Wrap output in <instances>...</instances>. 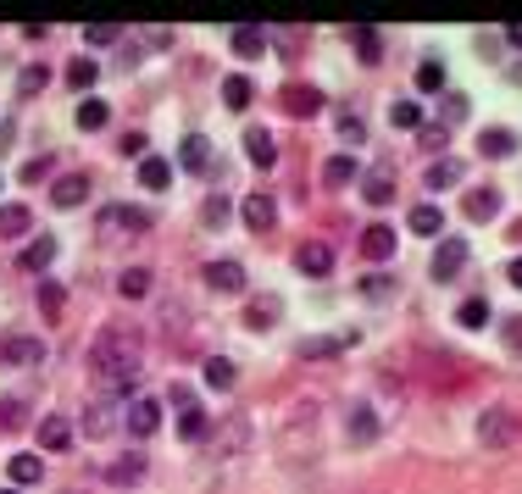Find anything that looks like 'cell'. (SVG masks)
<instances>
[{
    "label": "cell",
    "mask_w": 522,
    "mask_h": 494,
    "mask_svg": "<svg viewBox=\"0 0 522 494\" xmlns=\"http://www.w3.org/2000/svg\"><path fill=\"white\" fill-rule=\"evenodd\" d=\"M90 373H95V389L100 395H134L139 389V339L122 334V328H106V334H95L90 344Z\"/></svg>",
    "instance_id": "obj_1"
},
{
    "label": "cell",
    "mask_w": 522,
    "mask_h": 494,
    "mask_svg": "<svg viewBox=\"0 0 522 494\" xmlns=\"http://www.w3.org/2000/svg\"><path fill=\"white\" fill-rule=\"evenodd\" d=\"M517 439V411L511 405H489L484 417H478V444L484 450H506Z\"/></svg>",
    "instance_id": "obj_2"
},
{
    "label": "cell",
    "mask_w": 522,
    "mask_h": 494,
    "mask_svg": "<svg viewBox=\"0 0 522 494\" xmlns=\"http://www.w3.org/2000/svg\"><path fill=\"white\" fill-rule=\"evenodd\" d=\"M45 356H51V350H45L39 334H6V339H0V361H6V367H39Z\"/></svg>",
    "instance_id": "obj_3"
},
{
    "label": "cell",
    "mask_w": 522,
    "mask_h": 494,
    "mask_svg": "<svg viewBox=\"0 0 522 494\" xmlns=\"http://www.w3.org/2000/svg\"><path fill=\"white\" fill-rule=\"evenodd\" d=\"M245 444H250V417H245V411H228L222 428H217V439H212V450L228 461V456H245Z\"/></svg>",
    "instance_id": "obj_4"
},
{
    "label": "cell",
    "mask_w": 522,
    "mask_h": 494,
    "mask_svg": "<svg viewBox=\"0 0 522 494\" xmlns=\"http://www.w3.org/2000/svg\"><path fill=\"white\" fill-rule=\"evenodd\" d=\"M362 334L356 328H345V334H317V339H300V361H328V356H345L350 344H356Z\"/></svg>",
    "instance_id": "obj_5"
},
{
    "label": "cell",
    "mask_w": 522,
    "mask_h": 494,
    "mask_svg": "<svg viewBox=\"0 0 522 494\" xmlns=\"http://www.w3.org/2000/svg\"><path fill=\"white\" fill-rule=\"evenodd\" d=\"M122 422H129V434H134V439H151L156 428H161V405H156V400H144V395H134L129 411H122Z\"/></svg>",
    "instance_id": "obj_6"
},
{
    "label": "cell",
    "mask_w": 522,
    "mask_h": 494,
    "mask_svg": "<svg viewBox=\"0 0 522 494\" xmlns=\"http://www.w3.org/2000/svg\"><path fill=\"white\" fill-rule=\"evenodd\" d=\"M467 239H445L440 244V251H433V278H440V283H450L456 273H462V266H467Z\"/></svg>",
    "instance_id": "obj_7"
},
{
    "label": "cell",
    "mask_w": 522,
    "mask_h": 494,
    "mask_svg": "<svg viewBox=\"0 0 522 494\" xmlns=\"http://www.w3.org/2000/svg\"><path fill=\"white\" fill-rule=\"evenodd\" d=\"M239 217H245V228H250V234H267V228L278 222V205H273V195H245Z\"/></svg>",
    "instance_id": "obj_8"
},
{
    "label": "cell",
    "mask_w": 522,
    "mask_h": 494,
    "mask_svg": "<svg viewBox=\"0 0 522 494\" xmlns=\"http://www.w3.org/2000/svg\"><path fill=\"white\" fill-rule=\"evenodd\" d=\"M95 228H100V234H112V228H139V234H144V228H151V217H144L139 205H106V212L95 217Z\"/></svg>",
    "instance_id": "obj_9"
},
{
    "label": "cell",
    "mask_w": 522,
    "mask_h": 494,
    "mask_svg": "<svg viewBox=\"0 0 522 494\" xmlns=\"http://www.w3.org/2000/svg\"><path fill=\"white\" fill-rule=\"evenodd\" d=\"M117 428V405H106V400H95L90 411H83V422H78V434L83 439H106Z\"/></svg>",
    "instance_id": "obj_10"
},
{
    "label": "cell",
    "mask_w": 522,
    "mask_h": 494,
    "mask_svg": "<svg viewBox=\"0 0 522 494\" xmlns=\"http://www.w3.org/2000/svg\"><path fill=\"white\" fill-rule=\"evenodd\" d=\"M206 283H212L217 295H239L245 289V266L239 261H212L206 266Z\"/></svg>",
    "instance_id": "obj_11"
},
{
    "label": "cell",
    "mask_w": 522,
    "mask_h": 494,
    "mask_svg": "<svg viewBox=\"0 0 522 494\" xmlns=\"http://www.w3.org/2000/svg\"><path fill=\"white\" fill-rule=\"evenodd\" d=\"M278 317H284V300H278V295H261V300L245 305V328H256V334H267Z\"/></svg>",
    "instance_id": "obj_12"
},
{
    "label": "cell",
    "mask_w": 522,
    "mask_h": 494,
    "mask_svg": "<svg viewBox=\"0 0 522 494\" xmlns=\"http://www.w3.org/2000/svg\"><path fill=\"white\" fill-rule=\"evenodd\" d=\"M295 266H300L306 278H328V273H333V251H328V244H317V239H311V244H300Z\"/></svg>",
    "instance_id": "obj_13"
},
{
    "label": "cell",
    "mask_w": 522,
    "mask_h": 494,
    "mask_svg": "<svg viewBox=\"0 0 522 494\" xmlns=\"http://www.w3.org/2000/svg\"><path fill=\"white\" fill-rule=\"evenodd\" d=\"M245 156H250V167H273V161H278V145H273V134H267V128H250L245 134Z\"/></svg>",
    "instance_id": "obj_14"
},
{
    "label": "cell",
    "mask_w": 522,
    "mask_h": 494,
    "mask_svg": "<svg viewBox=\"0 0 522 494\" xmlns=\"http://www.w3.org/2000/svg\"><path fill=\"white\" fill-rule=\"evenodd\" d=\"M362 256H367V261H389V256H394V228H384V222L362 228Z\"/></svg>",
    "instance_id": "obj_15"
},
{
    "label": "cell",
    "mask_w": 522,
    "mask_h": 494,
    "mask_svg": "<svg viewBox=\"0 0 522 494\" xmlns=\"http://www.w3.org/2000/svg\"><path fill=\"white\" fill-rule=\"evenodd\" d=\"M284 112H289V117H317V112H323V95L306 89V84H289V89H284Z\"/></svg>",
    "instance_id": "obj_16"
},
{
    "label": "cell",
    "mask_w": 522,
    "mask_h": 494,
    "mask_svg": "<svg viewBox=\"0 0 522 494\" xmlns=\"http://www.w3.org/2000/svg\"><path fill=\"white\" fill-rule=\"evenodd\" d=\"M83 195H90V178H83V173L56 178V189H51V200L61 205V212H73V205H83Z\"/></svg>",
    "instance_id": "obj_17"
},
{
    "label": "cell",
    "mask_w": 522,
    "mask_h": 494,
    "mask_svg": "<svg viewBox=\"0 0 522 494\" xmlns=\"http://www.w3.org/2000/svg\"><path fill=\"white\" fill-rule=\"evenodd\" d=\"M345 428H350V439H356V444H372V439H378V411H372V405H356Z\"/></svg>",
    "instance_id": "obj_18"
},
{
    "label": "cell",
    "mask_w": 522,
    "mask_h": 494,
    "mask_svg": "<svg viewBox=\"0 0 522 494\" xmlns=\"http://www.w3.org/2000/svg\"><path fill=\"white\" fill-rule=\"evenodd\" d=\"M117 295L122 300H144V295H151V266H129V273H117Z\"/></svg>",
    "instance_id": "obj_19"
},
{
    "label": "cell",
    "mask_w": 522,
    "mask_h": 494,
    "mask_svg": "<svg viewBox=\"0 0 522 494\" xmlns=\"http://www.w3.org/2000/svg\"><path fill=\"white\" fill-rule=\"evenodd\" d=\"M406 228L411 234H445V212H440V205H411Z\"/></svg>",
    "instance_id": "obj_20"
},
{
    "label": "cell",
    "mask_w": 522,
    "mask_h": 494,
    "mask_svg": "<svg viewBox=\"0 0 522 494\" xmlns=\"http://www.w3.org/2000/svg\"><path fill=\"white\" fill-rule=\"evenodd\" d=\"M34 228V212L28 205H0V239H17Z\"/></svg>",
    "instance_id": "obj_21"
},
{
    "label": "cell",
    "mask_w": 522,
    "mask_h": 494,
    "mask_svg": "<svg viewBox=\"0 0 522 494\" xmlns=\"http://www.w3.org/2000/svg\"><path fill=\"white\" fill-rule=\"evenodd\" d=\"M39 444H45V450H67L73 444V422L67 417H45V422H39Z\"/></svg>",
    "instance_id": "obj_22"
},
{
    "label": "cell",
    "mask_w": 522,
    "mask_h": 494,
    "mask_svg": "<svg viewBox=\"0 0 522 494\" xmlns=\"http://www.w3.org/2000/svg\"><path fill=\"white\" fill-rule=\"evenodd\" d=\"M139 183H144V189H167V183H173V161L144 156V161H139Z\"/></svg>",
    "instance_id": "obj_23"
},
{
    "label": "cell",
    "mask_w": 522,
    "mask_h": 494,
    "mask_svg": "<svg viewBox=\"0 0 522 494\" xmlns=\"http://www.w3.org/2000/svg\"><path fill=\"white\" fill-rule=\"evenodd\" d=\"M139 478H144V456H139V450L106 467V483H117V489H122V483H139Z\"/></svg>",
    "instance_id": "obj_24"
},
{
    "label": "cell",
    "mask_w": 522,
    "mask_h": 494,
    "mask_svg": "<svg viewBox=\"0 0 522 494\" xmlns=\"http://www.w3.org/2000/svg\"><path fill=\"white\" fill-rule=\"evenodd\" d=\"M183 167H190V173H206V167H212V139H200V134L183 139Z\"/></svg>",
    "instance_id": "obj_25"
},
{
    "label": "cell",
    "mask_w": 522,
    "mask_h": 494,
    "mask_svg": "<svg viewBox=\"0 0 522 494\" xmlns=\"http://www.w3.org/2000/svg\"><path fill=\"white\" fill-rule=\"evenodd\" d=\"M45 84H51V67H45V61H28V67L17 73V95H23V100H28V95H39Z\"/></svg>",
    "instance_id": "obj_26"
},
{
    "label": "cell",
    "mask_w": 522,
    "mask_h": 494,
    "mask_svg": "<svg viewBox=\"0 0 522 494\" xmlns=\"http://www.w3.org/2000/svg\"><path fill=\"white\" fill-rule=\"evenodd\" d=\"M356 156H333L328 167H323V183H333V189H345V183H356Z\"/></svg>",
    "instance_id": "obj_27"
},
{
    "label": "cell",
    "mask_w": 522,
    "mask_h": 494,
    "mask_svg": "<svg viewBox=\"0 0 522 494\" xmlns=\"http://www.w3.org/2000/svg\"><path fill=\"white\" fill-rule=\"evenodd\" d=\"M462 161H456V156H445V161H433V167H428V189H450V183H462Z\"/></svg>",
    "instance_id": "obj_28"
},
{
    "label": "cell",
    "mask_w": 522,
    "mask_h": 494,
    "mask_svg": "<svg viewBox=\"0 0 522 494\" xmlns=\"http://www.w3.org/2000/svg\"><path fill=\"white\" fill-rule=\"evenodd\" d=\"M250 95H256V89H250V78H239V73H234V78H222V106H228V112H245V106H250Z\"/></svg>",
    "instance_id": "obj_29"
},
{
    "label": "cell",
    "mask_w": 522,
    "mask_h": 494,
    "mask_svg": "<svg viewBox=\"0 0 522 494\" xmlns=\"http://www.w3.org/2000/svg\"><path fill=\"white\" fill-rule=\"evenodd\" d=\"M112 112H106V100H78V128L83 134H95V128H106Z\"/></svg>",
    "instance_id": "obj_30"
},
{
    "label": "cell",
    "mask_w": 522,
    "mask_h": 494,
    "mask_svg": "<svg viewBox=\"0 0 522 494\" xmlns=\"http://www.w3.org/2000/svg\"><path fill=\"white\" fill-rule=\"evenodd\" d=\"M350 45L362 50V61H378V56H384V34L362 23V28H350Z\"/></svg>",
    "instance_id": "obj_31"
},
{
    "label": "cell",
    "mask_w": 522,
    "mask_h": 494,
    "mask_svg": "<svg viewBox=\"0 0 522 494\" xmlns=\"http://www.w3.org/2000/svg\"><path fill=\"white\" fill-rule=\"evenodd\" d=\"M51 261H56V239H51V234H45V239H34L28 251H23V266H28V273H45Z\"/></svg>",
    "instance_id": "obj_32"
},
{
    "label": "cell",
    "mask_w": 522,
    "mask_h": 494,
    "mask_svg": "<svg viewBox=\"0 0 522 494\" xmlns=\"http://www.w3.org/2000/svg\"><path fill=\"white\" fill-rule=\"evenodd\" d=\"M372 205H389L394 200V178H389V167H378V173H367V189H362Z\"/></svg>",
    "instance_id": "obj_33"
},
{
    "label": "cell",
    "mask_w": 522,
    "mask_h": 494,
    "mask_svg": "<svg viewBox=\"0 0 522 494\" xmlns=\"http://www.w3.org/2000/svg\"><path fill=\"white\" fill-rule=\"evenodd\" d=\"M206 383H212V389H234V383H239L234 361H228V356H212V361H206Z\"/></svg>",
    "instance_id": "obj_34"
},
{
    "label": "cell",
    "mask_w": 522,
    "mask_h": 494,
    "mask_svg": "<svg viewBox=\"0 0 522 494\" xmlns=\"http://www.w3.org/2000/svg\"><path fill=\"white\" fill-rule=\"evenodd\" d=\"M228 45H234V56H261V50H267V34H261V28H234Z\"/></svg>",
    "instance_id": "obj_35"
},
{
    "label": "cell",
    "mask_w": 522,
    "mask_h": 494,
    "mask_svg": "<svg viewBox=\"0 0 522 494\" xmlns=\"http://www.w3.org/2000/svg\"><path fill=\"white\" fill-rule=\"evenodd\" d=\"M511 151H517V134H511V128H489V134H484V156L506 161Z\"/></svg>",
    "instance_id": "obj_36"
},
{
    "label": "cell",
    "mask_w": 522,
    "mask_h": 494,
    "mask_svg": "<svg viewBox=\"0 0 522 494\" xmlns=\"http://www.w3.org/2000/svg\"><path fill=\"white\" fill-rule=\"evenodd\" d=\"M467 217H478V222L500 217V195H495V189H478V195H467Z\"/></svg>",
    "instance_id": "obj_37"
},
{
    "label": "cell",
    "mask_w": 522,
    "mask_h": 494,
    "mask_svg": "<svg viewBox=\"0 0 522 494\" xmlns=\"http://www.w3.org/2000/svg\"><path fill=\"white\" fill-rule=\"evenodd\" d=\"M95 78H100V67H95V61H90V56H73V67H67V84L83 95V89L95 84Z\"/></svg>",
    "instance_id": "obj_38"
},
{
    "label": "cell",
    "mask_w": 522,
    "mask_h": 494,
    "mask_svg": "<svg viewBox=\"0 0 522 494\" xmlns=\"http://www.w3.org/2000/svg\"><path fill=\"white\" fill-rule=\"evenodd\" d=\"M61 300H67V295H61V283L56 278H39V312H45L51 322L61 317Z\"/></svg>",
    "instance_id": "obj_39"
},
{
    "label": "cell",
    "mask_w": 522,
    "mask_h": 494,
    "mask_svg": "<svg viewBox=\"0 0 522 494\" xmlns=\"http://www.w3.org/2000/svg\"><path fill=\"white\" fill-rule=\"evenodd\" d=\"M495 312H489V300H462V305H456V322H462V328H484Z\"/></svg>",
    "instance_id": "obj_40"
},
{
    "label": "cell",
    "mask_w": 522,
    "mask_h": 494,
    "mask_svg": "<svg viewBox=\"0 0 522 494\" xmlns=\"http://www.w3.org/2000/svg\"><path fill=\"white\" fill-rule=\"evenodd\" d=\"M417 89H423V95H440V89H445V61H423V67H417Z\"/></svg>",
    "instance_id": "obj_41"
},
{
    "label": "cell",
    "mask_w": 522,
    "mask_h": 494,
    "mask_svg": "<svg viewBox=\"0 0 522 494\" xmlns=\"http://www.w3.org/2000/svg\"><path fill=\"white\" fill-rule=\"evenodd\" d=\"M39 472H45V467H39V456H12V483H17V489H23V483H39Z\"/></svg>",
    "instance_id": "obj_42"
},
{
    "label": "cell",
    "mask_w": 522,
    "mask_h": 494,
    "mask_svg": "<svg viewBox=\"0 0 522 494\" xmlns=\"http://www.w3.org/2000/svg\"><path fill=\"white\" fill-rule=\"evenodd\" d=\"M389 122L394 128H423V106H417V100H401V106L389 112Z\"/></svg>",
    "instance_id": "obj_43"
},
{
    "label": "cell",
    "mask_w": 522,
    "mask_h": 494,
    "mask_svg": "<svg viewBox=\"0 0 522 494\" xmlns=\"http://www.w3.org/2000/svg\"><path fill=\"white\" fill-rule=\"evenodd\" d=\"M178 434H183V439H200V434H206V411H183V417H178Z\"/></svg>",
    "instance_id": "obj_44"
},
{
    "label": "cell",
    "mask_w": 522,
    "mask_h": 494,
    "mask_svg": "<svg viewBox=\"0 0 522 494\" xmlns=\"http://www.w3.org/2000/svg\"><path fill=\"white\" fill-rule=\"evenodd\" d=\"M339 134L350 139V145H362V139H367V122H362L356 112H345V117H339Z\"/></svg>",
    "instance_id": "obj_45"
},
{
    "label": "cell",
    "mask_w": 522,
    "mask_h": 494,
    "mask_svg": "<svg viewBox=\"0 0 522 494\" xmlns=\"http://www.w3.org/2000/svg\"><path fill=\"white\" fill-rule=\"evenodd\" d=\"M0 428H23V400H0Z\"/></svg>",
    "instance_id": "obj_46"
},
{
    "label": "cell",
    "mask_w": 522,
    "mask_h": 494,
    "mask_svg": "<svg viewBox=\"0 0 522 494\" xmlns=\"http://www.w3.org/2000/svg\"><path fill=\"white\" fill-rule=\"evenodd\" d=\"M83 39H90V45H112L117 28H112V23H90V28H83Z\"/></svg>",
    "instance_id": "obj_47"
},
{
    "label": "cell",
    "mask_w": 522,
    "mask_h": 494,
    "mask_svg": "<svg viewBox=\"0 0 522 494\" xmlns=\"http://www.w3.org/2000/svg\"><path fill=\"white\" fill-rule=\"evenodd\" d=\"M362 295H367V300H384V295H389V278H384V273L362 278Z\"/></svg>",
    "instance_id": "obj_48"
},
{
    "label": "cell",
    "mask_w": 522,
    "mask_h": 494,
    "mask_svg": "<svg viewBox=\"0 0 522 494\" xmlns=\"http://www.w3.org/2000/svg\"><path fill=\"white\" fill-rule=\"evenodd\" d=\"M167 400H173L178 411H195V395H190V389H183V383H173V389H167Z\"/></svg>",
    "instance_id": "obj_49"
},
{
    "label": "cell",
    "mask_w": 522,
    "mask_h": 494,
    "mask_svg": "<svg viewBox=\"0 0 522 494\" xmlns=\"http://www.w3.org/2000/svg\"><path fill=\"white\" fill-rule=\"evenodd\" d=\"M45 173H51V161L39 156V161H28V167H23V183H39V178H45Z\"/></svg>",
    "instance_id": "obj_50"
},
{
    "label": "cell",
    "mask_w": 522,
    "mask_h": 494,
    "mask_svg": "<svg viewBox=\"0 0 522 494\" xmlns=\"http://www.w3.org/2000/svg\"><path fill=\"white\" fill-rule=\"evenodd\" d=\"M222 217H228V200L212 195V200H206V222H222Z\"/></svg>",
    "instance_id": "obj_51"
},
{
    "label": "cell",
    "mask_w": 522,
    "mask_h": 494,
    "mask_svg": "<svg viewBox=\"0 0 522 494\" xmlns=\"http://www.w3.org/2000/svg\"><path fill=\"white\" fill-rule=\"evenodd\" d=\"M122 156H139V161H144V134H129V139H122Z\"/></svg>",
    "instance_id": "obj_52"
},
{
    "label": "cell",
    "mask_w": 522,
    "mask_h": 494,
    "mask_svg": "<svg viewBox=\"0 0 522 494\" xmlns=\"http://www.w3.org/2000/svg\"><path fill=\"white\" fill-rule=\"evenodd\" d=\"M506 344H511V350H522V322H511V328H506Z\"/></svg>",
    "instance_id": "obj_53"
},
{
    "label": "cell",
    "mask_w": 522,
    "mask_h": 494,
    "mask_svg": "<svg viewBox=\"0 0 522 494\" xmlns=\"http://www.w3.org/2000/svg\"><path fill=\"white\" fill-rule=\"evenodd\" d=\"M506 39H511V45L522 50V23H511V28H506Z\"/></svg>",
    "instance_id": "obj_54"
},
{
    "label": "cell",
    "mask_w": 522,
    "mask_h": 494,
    "mask_svg": "<svg viewBox=\"0 0 522 494\" xmlns=\"http://www.w3.org/2000/svg\"><path fill=\"white\" fill-rule=\"evenodd\" d=\"M511 283H517V289H522V256L511 261Z\"/></svg>",
    "instance_id": "obj_55"
},
{
    "label": "cell",
    "mask_w": 522,
    "mask_h": 494,
    "mask_svg": "<svg viewBox=\"0 0 522 494\" xmlns=\"http://www.w3.org/2000/svg\"><path fill=\"white\" fill-rule=\"evenodd\" d=\"M0 494H17V489H0Z\"/></svg>",
    "instance_id": "obj_56"
}]
</instances>
